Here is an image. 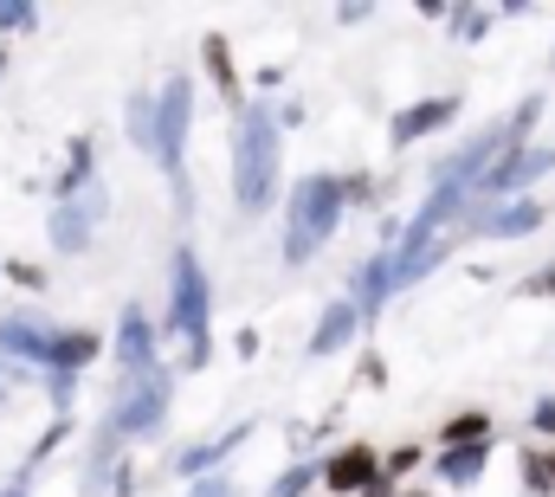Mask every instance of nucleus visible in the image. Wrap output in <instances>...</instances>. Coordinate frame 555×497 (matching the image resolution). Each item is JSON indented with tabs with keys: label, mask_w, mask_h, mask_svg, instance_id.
Listing matches in <instances>:
<instances>
[{
	"label": "nucleus",
	"mask_w": 555,
	"mask_h": 497,
	"mask_svg": "<svg viewBox=\"0 0 555 497\" xmlns=\"http://www.w3.org/2000/svg\"><path fill=\"white\" fill-rule=\"evenodd\" d=\"M272 188H278V129L266 111H253L240 124V155H233V194L246 214L272 207Z\"/></svg>",
	"instance_id": "1"
},
{
	"label": "nucleus",
	"mask_w": 555,
	"mask_h": 497,
	"mask_svg": "<svg viewBox=\"0 0 555 497\" xmlns=\"http://www.w3.org/2000/svg\"><path fill=\"white\" fill-rule=\"evenodd\" d=\"M336 214H343V188L330 181V175H317V181H304L297 188V207H291V233H284V258H310V252L330 240V227H336Z\"/></svg>",
	"instance_id": "2"
},
{
	"label": "nucleus",
	"mask_w": 555,
	"mask_h": 497,
	"mask_svg": "<svg viewBox=\"0 0 555 497\" xmlns=\"http://www.w3.org/2000/svg\"><path fill=\"white\" fill-rule=\"evenodd\" d=\"M175 330L188 336V362L207 356V278L194 252H175Z\"/></svg>",
	"instance_id": "3"
},
{
	"label": "nucleus",
	"mask_w": 555,
	"mask_h": 497,
	"mask_svg": "<svg viewBox=\"0 0 555 497\" xmlns=\"http://www.w3.org/2000/svg\"><path fill=\"white\" fill-rule=\"evenodd\" d=\"M149 142L162 155V168H181V142H188V78H175L162 98H155V117H149Z\"/></svg>",
	"instance_id": "4"
},
{
	"label": "nucleus",
	"mask_w": 555,
	"mask_h": 497,
	"mask_svg": "<svg viewBox=\"0 0 555 497\" xmlns=\"http://www.w3.org/2000/svg\"><path fill=\"white\" fill-rule=\"evenodd\" d=\"M162 400H168V374L162 369L130 374L124 394H117V433H149L162 420Z\"/></svg>",
	"instance_id": "5"
},
{
	"label": "nucleus",
	"mask_w": 555,
	"mask_h": 497,
	"mask_svg": "<svg viewBox=\"0 0 555 497\" xmlns=\"http://www.w3.org/2000/svg\"><path fill=\"white\" fill-rule=\"evenodd\" d=\"M91 214H104V194H98V188H85L78 201H65V207L52 214V240H59V252H85V240H91Z\"/></svg>",
	"instance_id": "6"
},
{
	"label": "nucleus",
	"mask_w": 555,
	"mask_h": 497,
	"mask_svg": "<svg viewBox=\"0 0 555 497\" xmlns=\"http://www.w3.org/2000/svg\"><path fill=\"white\" fill-rule=\"evenodd\" d=\"M0 356L46 362V369H52V330H46V323H33V317H7V323H0Z\"/></svg>",
	"instance_id": "7"
},
{
	"label": "nucleus",
	"mask_w": 555,
	"mask_h": 497,
	"mask_svg": "<svg viewBox=\"0 0 555 497\" xmlns=\"http://www.w3.org/2000/svg\"><path fill=\"white\" fill-rule=\"evenodd\" d=\"M330 485H336V492H369V485H375V453H369V446H343V453L330 459Z\"/></svg>",
	"instance_id": "8"
},
{
	"label": "nucleus",
	"mask_w": 555,
	"mask_h": 497,
	"mask_svg": "<svg viewBox=\"0 0 555 497\" xmlns=\"http://www.w3.org/2000/svg\"><path fill=\"white\" fill-rule=\"evenodd\" d=\"M117 356H124V369H130V374L155 369V349H149V323H142V310H124V336H117Z\"/></svg>",
	"instance_id": "9"
},
{
	"label": "nucleus",
	"mask_w": 555,
	"mask_h": 497,
	"mask_svg": "<svg viewBox=\"0 0 555 497\" xmlns=\"http://www.w3.org/2000/svg\"><path fill=\"white\" fill-rule=\"evenodd\" d=\"M91 356H98V336H91V330H65V336H52V369L59 374L85 369Z\"/></svg>",
	"instance_id": "10"
},
{
	"label": "nucleus",
	"mask_w": 555,
	"mask_h": 497,
	"mask_svg": "<svg viewBox=\"0 0 555 497\" xmlns=\"http://www.w3.org/2000/svg\"><path fill=\"white\" fill-rule=\"evenodd\" d=\"M478 466H485V446H452L446 459H439V472L459 485V479H478Z\"/></svg>",
	"instance_id": "11"
},
{
	"label": "nucleus",
	"mask_w": 555,
	"mask_h": 497,
	"mask_svg": "<svg viewBox=\"0 0 555 497\" xmlns=\"http://www.w3.org/2000/svg\"><path fill=\"white\" fill-rule=\"evenodd\" d=\"M446 117H452V98H446V104H426V111H414V117H401V124H395V136L408 142V136H420V129H433V124H446Z\"/></svg>",
	"instance_id": "12"
},
{
	"label": "nucleus",
	"mask_w": 555,
	"mask_h": 497,
	"mask_svg": "<svg viewBox=\"0 0 555 497\" xmlns=\"http://www.w3.org/2000/svg\"><path fill=\"white\" fill-rule=\"evenodd\" d=\"M349 323H356V304H343V310H336V317H330V330H323V336H317V349H336V343H343V336H349Z\"/></svg>",
	"instance_id": "13"
},
{
	"label": "nucleus",
	"mask_w": 555,
	"mask_h": 497,
	"mask_svg": "<svg viewBox=\"0 0 555 497\" xmlns=\"http://www.w3.org/2000/svg\"><path fill=\"white\" fill-rule=\"evenodd\" d=\"M491 227H498V233H524V227H537V207H517V214H498Z\"/></svg>",
	"instance_id": "14"
},
{
	"label": "nucleus",
	"mask_w": 555,
	"mask_h": 497,
	"mask_svg": "<svg viewBox=\"0 0 555 497\" xmlns=\"http://www.w3.org/2000/svg\"><path fill=\"white\" fill-rule=\"evenodd\" d=\"M0 26H33V7H0Z\"/></svg>",
	"instance_id": "15"
},
{
	"label": "nucleus",
	"mask_w": 555,
	"mask_h": 497,
	"mask_svg": "<svg viewBox=\"0 0 555 497\" xmlns=\"http://www.w3.org/2000/svg\"><path fill=\"white\" fill-rule=\"evenodd\" d=\"M194 497H240V492H233L227 479H207V485H201V492H194Z\"/></svg>",
	"instance_id": "16"
},
{
	"label": "nucleus",
	"mask_w": 555,
	"mask_h": 497,
	"mask_svg": "<svg viewBox=\"0 0 555 497\" xmlns=\"http://www.w3.org/2000/svg\"><path fill=\"white\" fill-rule=\"evenodd\" d=\"M0 497H26V492H20V485H7V492H0Z\"/></svg>",
	"instance_id": "17"
},
{
	"label": "nucleus",
	"mask_w": 555,
	"mask_h": 497,
	"mask_svg": "<svg viewBox=\"0 0 555 497\" xmlns=\"http://www.w3.org/2000/svg\"><path fill=\"white\" fill-rule=\"evenodd\" d=\"M550 472H555V453H550Z\"/></svg>",
	"instance_id": "18"
}]
</instances>
